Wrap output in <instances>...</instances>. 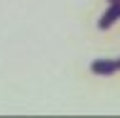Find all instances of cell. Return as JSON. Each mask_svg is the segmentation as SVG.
<instances>
[{
  "label": "cell",
  "instance_id": "3",
  "mask_svg": "<svg viewBox=\"0 0 120 118\" xmlns=\"http://www.w3.org/2000/svg\"><path fill=\"white\" fill-rule=\"evenodd\" d=\"M108 3H120V0H108Z\"/></svg>",
  "mask_w": 120,
  "mask_h": 118
},
{
  "label": "cell",
  "instance_id": "4",
  "mask_svg": "<svg viewBox=\"0 0 120 118\" xmlns=\"http://www.w3.org/2000/svg\"><path fill=\"white\" fill-rule=\"evenodd\" d=\"M118 69H120V59H118Z\"/></svg>",
  "mask_w": 120,
  "mask_h": 118
},
{
  "label": "cell",
  "instance_id": "1",
  "mask_svg": "<svg viewBox=\"0 0 120 118\" xmlns=\"http://www.w3.org/2000/svg\"><path fill=\"white\" fill-rule=\"evenodd\" d=\"M120 20V3H110V8L103 12V17L98 20V27L101 30H108V27H113Z\"/></svg>",
  "mask_w": 120,
  "mask_h": 118
},
{
  "label": "cell",
  "instance_id": "2",
  "mask_svg": "<svg viewBox=\"0 0 120 118\" xmlns=\"http://www.w3.org/2000/svg\"><path fill=\"white\" fill-rule=\"evenodd\" d=\"M91 71L103 74V76H110L113 71H118V62H108V59H98V62L91 64Z\"/></svg>",
  "mask_w": 120,
  "mask_h": 118
}]
</instances>
